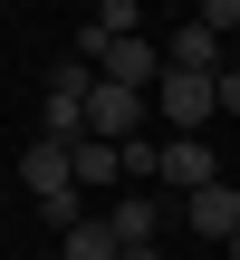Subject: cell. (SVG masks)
I'll use <instances>...</instances> for the list:
<instances>
[{
	"mask_svg": "<svg viewBox=\"0 0 240 260\" xmlns=\"http://www.w3.org/2000/svg\"><path fill=\"white\" fill-rule=\"evenodd\" d=\"M144 116H154V96H144V87L96 77V96H87V135H96V145H135V135H144Z\"/></svg>",
	"mask_w": 240,
	"mask_h": 260,
	"instance_id": "6da1fadb",
	"label": "cell"
},
{
	"mask_svg": "<svg viewBox=\"0 0 240 260\" xmlns=\"http://www.w3.org/2000/svg\"><path fill=\"white\" fill-rule=\"evenodd\" d=\"M154 116H164L173 135H202V125L221 116V96H212V77H183V68H164V77H154Z\"/></svg>",
	"mask_w": 240,
	"mask_h": 260,
	"instance_id": "7a4b0ae2",
	"label": "cell"
},
{
	"mask_svg": "<svg viewBox=\"0 0 240 260\" xmlns=\"http://www.w3.org/2000/svg\"><path fill=\"white\" fill-rule=\"evenodd\" d=\"M154 183H173V193L192 203V193H212V183H221V154H212L202 135H164V164H154Z\"/></svg>",
	"mask_w": 240,
	"mask_h": 260,
	"instance_id": "3957f363",
	"label": "cell"
},
{
	"mask_svg": "<svg viewBox=\"0 0 240 260\" xmlns=\"http://www.w3.org/2000/svg\"><path fill=\"white\" fill-rule=\"evenodd\" d=\"M19 183H29L38 203H48V193H77V154L48 145V135H29V145H19Z\"/></svg>",
	"mask_w": 240,
	"mask_h": 260,
	"instance_id": "277c9868",
	"label": "cell"
},
{
	"mask_svg": "<svg viewBox=\"0 0 240 260\" xmlns=\"http://www.w3.org/2000/svg\"><path fill=\"white\" fill-rule=\"evenodd\" d=\"M183 222H192L202 241H221V251H231V241H240V183L221 174L212 193H192V203H183Z\"/></svg>",
	"mask_w": 240,
	"mask_h": 260,
	"instance_id": "5b68a950",
	"label": "cell"
},
{
	"mask_svg": "<svg viewBox=\"0 0 240 260\" xmlns=\"http://www.w3.org/2000/svg\"><path fill=\"white\" fill-rule=\"evenodd\" d=\"M115 39H144V10H135V0H106V10H87V29H77V58L96 68Z\"/></svg>",
	"mask_w": 240,
	"mask_h": 260,
	"instance_id": "8992f818",
	"label": "cell"
},
{
	"mask_svg": "<svg viewBox=\"0 0 240 260\" xmlns=\"http://www.w3.org/2000/svg\"><path fill=\"white\" fill-rule=\"evenodd\" d=\"M221 48H231V39H212L202 19H183V29L164 39V68H183V77H221V68H231Z\"/></svg>",
	"mask_w": 240,
	"mask_h": 260,
	"instance_id": "52a82bcc",
	"label": "cell"
},
{
	"mask_svg": "<svg viewBox=\"0 0 240 260\" xmlns=\"http://www.w3.org/2000/svg\"><path fill=\"white\" fill-rule=\"evenodd\" d=\"M96 77H115V87H144V96H154V77H164V48H154V39H115V48L96 58Z\"/></svg>",
	"mask_w": 240,
	"mask_h": 260,
	"instance_id": "ba28073f",
	"label": "cell"
},
{
	"mask_svg": "<svg viewBox=\"0 0 240 260\" xmlns=\"http://www.w3.org/2000/svg\"><path fill=\"white\" fill-rule=\"evenodd\" d=\"M106 222H115V241H125V251H154V241H164L154 193H115V212H106Z\"/></svg>",
	"mask_w": 240,
	"mask_h": 260,
	"instance_id": "9c48e42d",
	"label": "cell"
},
{
	"mask_svg": "<svg viewBox=\"0 0 240 260\" xmlns=\"http://www.w3.org/2000/svg\"><path fill=\"white\" fill-rule=\"evenodd\" d=\"M58 260H125V241H115V222H96V212H87V222L67 232V251H58Z\"/></svg>",
	"mask_w": 240,
	"mask_h": 260,
	"instance_id": "30bf717a",
	"label": "cell"
},
{
	"mask_svg": "<svg viewBox=\"0 0 240 260\" xmlns=\"http://www.w3.org/2000/svg\"><path fill=\"white\" fill-rule=\"evenodd\" d=\"M77 183H125V154L87 135V145H77Z\"/></svg>",
	"mask_w": 240,
	"mask_h": 260,
	"instance_id": "8fae6325",
	"label": "cell"
},
{
	"mask_svg": "<svg viewBox=\"0 0 240 260\" xmlns=\"http://www.w3.org/2000/svg\"><path fill=\"white\" fill-rule=\"evenodd\" d=\"M192 19H202V29H212V39H240V0H202V10H192Z\"/></svg>",
	"mask_w": 240,
	"mask_h": 260,
	"instance_id": "7c38bea8",
	"label": "cell"
},
{
	"mask_svg": "<svg viewBox=\"0 0 240 260\" xmlns=\"http://www.w3.org/2000/svg\"><path fill=\"white\" fill-rule=\"evenodd\" d=\"M38 222H58V232H77V222H87V203H77V193H48V203H38Z\"/></svg>",
	"mask_w": 240,
	"mask_h": 260,
	"instance_id": "4fadbf2b",
	"label": "cell"
},
{
	"mask_svg": "<svg viewBox=\"0 0 240 260\" xmlns=\"http://www.w3.org/2000/svg\"><path fill=\"white\" fill-rule=\"evenodd\" d=\"M212 96H221V106H231V116H240V58H231V68H221V77H212Z\"/></svg>",
	"mask_w": 240,
	"mask_h": 260,
	"instance_id": "5bb4252c",
	"label": "cell"
},
{
	"mask_svg": "<svg viewBox=\"0 0 240 260\" xmlns=\"http://www.w3.org/2000/svg\"><path fill=\"white\" fill-rule=\"evenodd\" d=\"M125 260H164V251H125Z\"/></svg>",
	"mask_w": 240,
	"mask_h": 260,
	"instance_id": "9a60e30c",
	"label": "cell"
},
{
	"mask_svg": "<svg viewBox=\"0 0 240 260\" xmlns=\"http://www.w3.org/2000/svg\"><path fill=\"white\" fill-rule=\"evenodd\" d=\"M231 260H240V241H231Z\"/></svg>",
	"mask_w": 240,
	"mask_h": 260,
	"instance_id": "2e32d148",
	"label": "cell"
}]
</instances>
